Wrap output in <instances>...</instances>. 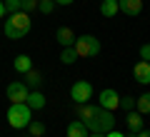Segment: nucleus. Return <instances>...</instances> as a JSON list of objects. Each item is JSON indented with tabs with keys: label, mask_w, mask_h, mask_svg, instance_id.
<instances>
[{
	"label": "nucleus",
	"mask_w": 150,
	"mask_h": 137,
	"mask_svg": "<svg viewBox=\"0 0 150 137\" xmlns=\"http://www.w3.org/2000/svg\"><path fill=\"white\" fill-rule=\"evenodd\" d=\"M33 27V20H30V13H13L10 18L5 20V35L10 37V40H20V37H25L28 32H30Z\"/></svg>",
	"instance_id": "nucleus-2"
},
{
	"label": "nucleus",
	"mask_w": 150,
	"mask_h": 137,
	"mask_svg": "<svg viewBox=\"0 0 150 137\" xmlns=\"http://www.w3.org/2000/svg\"><path fill=\"white\" fill-rule=\"evenodd\" d=\"M20 10H23V13L38 10V0H20Z\"/></svg>",
	"instance_id": "nucleus-22"
},
{
	"label": "nucleus",
	"mask_w": 150,
	"mask_h": 137,
	"mask_svg": "<svg viewBox=\"0 0 150 137\" xmlns=\"http://www.w3.org/2000/svg\"><path fill=\"white\" fill-rule=\"evenodd\" d=\"M73 48L78 53V58H95L100 53V40L95 35H80V37H75Z\"/></svg>",
	"instance_id": "nucleus-4"
},
{
	"label": "nucleus",
	"mask_w": 150,
	"mask_h": 137,
	"mask_svg": "<svg viewBox=\"0 0 150 137\" xmlns=\"http://www.w3.org/2000/svg\"><path fill=\"white\" fill-rule=\"evenodd\" d=\"M28 130H30V135H33V137H38V135H45V125H43V122H38V120H30Z\"/></svg>",
	"instance_id": "nucleus-19"
},
{
	"label": "nucleus",
	"mask_w": 150,
	"mask_h": 137,
	"mask_svg": "<svg viewBox=\"0 0 150 137\" xmlns=\"http://www.w3.org/2000/svg\"><path fill=\"white\" fill-rule=\"evenodd\" d=\"M3 18H5V3L0 0V20H3Z\"/></svg>",
	"instance_id": "nucleus-28"
},
{
	"label": "nucleus",
	"mask_w": 150,
	"mask_h": 137,
	"mask_svg": "<svg viewBox=\"0 0 150 137\" xmlns=\"http://www.w3.org/2000/svg\"><path fill=\"white\" fill-rule=\"evenodd\" d=\"M13 67H15L20 75L30 72V70H33V60H30V55H18V58L13 60Z\"/></svg>",
	"instance_id": "nucleus-13"
},
{
	"label": "nucleus",
	"mask_w": 150,
	"mask_h": 137,
	"mask_svg": "<svg viewBox=\"0 0 150 137\" xmlns=\"http://www.w3.org/2000/svg\"><path fill=\"white\" fill-rule=\"evenodd\" d=\"M105 137H125L123 132H115V130H110V132H105Z\"/></svg>",
	"instance_id": "nucleus-27"
},
{
	"label": "nucleus",
	"mask_w": 150,
	"mask_h": 137,
	"mask_svg": "<svg viewBox=\"0 0 150 137\" xmlns=\"http://www.w3.org/2000/svg\"><path fill=\"white\" fill-rule=\"evenodd\" d=\"M38 137H45V135H38Z\"/></svg>",
	"instance_id": "nucleus-30"
},
{
	"label": "nucleus",
	"mask_w": 150,
	"mask_h": 137,
	"mask_svg": "<svg viewBox=\"0 0 150 137\" xmlns=\"http://www.w3.org/2000/svg\"><path fill=\"white\" fill-rule=\"evenodd\" d=\"M78 117L88 127V132H103L105 135V132L115 130V117H112V112L103 110L100 105H90V102L78 105Z\"/></svg>",
	"instance_id": "nucleus-1"
},
{
	"label": "nucleus",
	"mask_w": 150,
	"mask_h": 137,
	"mask_svg": "<svg viewBox=\"0 0 150 137\" xmlns=\"http://www.w3.org/2000/svg\"><path fill=\"white\" fill-rule=\"evenodd\" d=\"M53 3H55V5H73L75 0H53Z\"/></svg>",
	"instance_id": "nucleus-26"
},
{
	"label": "nucleus",
	"mask_w": 150,
	"mask_h": 137,
	"mask_svg": "<svg viewBox=\"0 0 150 137\" xmlns=\"http://www.w3.org/2000/svg\"><path fill=\"white\" fill-rule=\"evenodd\" d=\"M38 10L43 13V15H48V13L55 10V3L53 0H38Z\"/></svg>",
	"instance_id": "nucleus-20"
},
{
	"label": "nucleus",
	"mask_w": 150,
	"mask_h": 137,
	"mask_svg": "<svg viewBox=\"0 0 150 137\" xmlns=\"http://www.w3.org/2000/svg\"><path fill=\"white\" fill-rule=\"evenodd\" d=\"M120 107H123L125 112H130V110H135V97H130V95H125V97H120Z\"/></svg>",
	"instance_id": "nucleus-21"
},
{
	"label": "nucleus",
	"mask_w": 150,
	"mask_h": 137,
	"mask_svg": "<svg viewBox=\"0 0 150 137\" xmlns=\"http://www.w3.org/2000/svg\"><path fill=\"white\" fill-rule=\"evenodd\" d=\"M25 85L30 90H38L40 85H43V75L38 72V70H30V72H25Z\"/></svg>",
	"instance_id": "nucleus-17"
},
{
	"label": "nucleus",
	"mask_w": 150,
	"mask_h": 137,
	"mask_svg": "<svg viewBox=\"0 0 150 137\" xmlns=\"http://www.w3.org/2000/svg\"><path fill=\"white\" fill-rule=\"evenodd\" d=\"M20 10V0H5V13H18Z\"/></svg>",
	"instance_id": "nucleus-23"
},
{
	"label": "nucleus",
	"mask_w": 150,
	"mask_h": 137,
	"mask_svg": "<svg viewBox=\"0 0 150 137\" xmlns=\"http://www.w3.org/2000/svg\"><path fill=\"white\" fill-rule=\"evenodd\" d=\"M25 105L30 107V110H43V107H45V95L40 92V90H30V95H28Z\"/></svg>",
	"instance_id": "nucleus-11"
},
{
	"label": "nucleus",
	"mask_w": 150,
	"mask_h": 137,
	"mask_svg": "<svg viewBox=\"0 0 150 137\" xmlns=\"http://www.w3.org/2000/svg\"><path fill=\"white\" fill-rule=\"evenodd\" d=\"M70 100L75 105H85V102L93 100V85L85 82V80H78V82L70 87Z\"/></svg>",
	"instance_id": "nucleus-5"
},
{
	"label": "nucleus",
	"mask_w": 150,
	"mask_h": 137,
	"mask_svg": "<svg viewBox=\"0 0 150 137\" xmlns=\"http://www.w3.org/2000/svg\"><path fill=\"white\" fill-rule=\"evenodd\" d=\"M133 77H135V82H140V85H150V63H145V60L135 63Z\"/></svg>",
	"instance_id": "nucleus-8"
},
{
	"label": "nucleus",
	"mask_w": 150,
	"mask_h": 137,
	"mask_svg": "<svg viewBox=\"0 0 150 137\" xmlns=\"http://www.w3.org/2000/svg\"><path fill=\"white\" fill-rule=\"evenodd\" d=\"M5 92H8V100H10V102H25L28 95H30V87H28L25 82H18V80H15V82L8 85Z\"/></svg>",
	"instance_id": "nucleus-7"
},
{
	"label": "nucleus",
	"mask_w": 150,
	"mask_h": 137,
	"mask_svg": "<svg viewBox=\"0 0 150 137\" xmlns=\"http://www.w3.org/2000/svg\"><path fill=\"white\" fill-rule=\"evenodd\" d=\"M90 135V132H88V127L83 125L80 120H73L68 125V137H88Z\"/></svg>",
	"instance_id": "nucleus-14"
},
{
	"label": "nucleus",
	"mask_w": 150,
	"mask_h": 137,
	"mask_svg": "<svg viewBox=\"0 0 150 137\" xmlns=\"http://www.w3.org/2000/svg\"><path fill=\"white\" fill-rule=\"evenodd\" d=\"M140 60H145V63H150V42H145V45H140Z\"/></svg>",
	"instance_id": "nucleus-24"
},
{
	"label": "nucleus",
	"mask_w": 150,
	"mask_h": 137,
	"mask_svg": "<svg viewBox=\"0 0 150 137\" xmlns=\"http://www.w3.org/2000/svg\"><path fill=\"white\" fill-rule=\"evenodd\" d=\"M88 137H105V135H103V132H90Z\"/></svg>",
	"instance_id": "nucleus-29"
},
{
	"label": "nucleus",
	"mask_w": 150,
	"mask_h": 137,
	"mask_svg": "<svg viewBox=\"0 0 150 137\" xmlns=\"http://www.w3.org/2000/svg\"><path fill=\"white\" fill-rule=\"evenodd\" d=\"M8 125L15 127V130H25L28 125H30L33 120V110L25 105V102H10V107H8Z\"/></svg>",
	"instance_id": "nucleus-3"
},
{
	"label": "nucleus",
	"mask_w": 150,
	"mask_h": 137,
	"mask_svg": "<svg viewBox=\"0 0 150 137\" xmlns=\"http://www.w3.org/2000/svg\"><path fill=\"white\" fill-rule=\"evenodd\" d=\"M98 105H100L103 110H110L112 112V110H118V107H120V95L112 87H105L100 95H98Z\"/></svg>",
	"instance_id": "nucleus-6"
},
{
	"label": "nucleus",
	"mask_w": 150,
	"mask_h": 137,
	"mask_svg": "<svg viewBox=\"0 0 150 137\" xmlns=\"http://www.w3.org/2000/svg\"><path fill=\"white\" fill-rule=\"evenodd\" d=\"M130 137H150V130H145V127H143V130H140V132H133V135H130Z\"/></svg>",
	"instance_id": "nucleus-25"
},
{
	"label": "nucleus",
	"mask_w": 150,
	"mask_h": 137,
	"mask_svg": "<svg viewBox=\"0 0 150 137\" xmlns=\"http://www.w3.org/2000/svg\"><path fill=\"white\" fill-rule=\"evenodd\" d=\"M125 120H128V127H130V132H140V130L145 127V120H143V115H140L138 110H130Z\"/></svg>",
	"instance_id": "nucleus-12"
},
{
	"label": "nucleus",
	"mask_w": 150,
	"mask_h": 137,
	"mask_svg": "<svg viewBox=\"0 0 150 137\" xmlns=\"http://www.w3.org/2000/svg\"><path fill=\"white\" fill-rule=\"evenodd\" d=\"M55 40H58L63 48H70V45L75 42V32L70 30L68 25H63V27H58V30H55Z\"/></svg>",
	"instance_id": "nucleus-10"
},
{
	"label": "nucleus",
	"mask_w": 150,
	"mask_h": 137,
	"mask_svg": "<svg viewBox=\"0 0 150 137\" xmlns=\"http://www.w3.org/2000/svg\"><path fill=\"white\" fill-rule=\"evenodd\" d=\"M118 0H103L100 3V15H105V18H115L118 15Z\"/></svg>",
	"instance_id": "nucleus-15"
},
{
	"label": "nucleus",
	"mask_w": 150,
	"mask_h": 137,
	"mask_svg": "<svg viewBox=\"0 0 150 137\" xmlns=\"http://www.w3.org/2000/svg\"><path fill=\"white\" fill-rule=\"evenodd\" d=\"M118 10L135 18V15L143 13V0H118Z\"/></svg>",
	"instance_id": "nucleus-9"
},
{
	"label": "nucleus",
	"mask_w": 150,
	"mask_h": 137,
	"mask_svg": "<svg viewBox=\"0 0 150 137\" xmlns=\"http://www.w3.org/2000/svg\"><path fill=\"white\" fill-rule=\"evenodd\" d=\"M75 60H78V53H75L73 45H70V48H63V53H60V63H63V65H73Z\"/></svg>",
	"instance_id": "nucleus-18"
},
{
	"label": "nucleus",
	"mask_w": 150,
	"mask_h": 137,
	"mask_svg": "<svg viewBox=\"0 0 150 137\" xmlns=\"http://www.w3.org/2000/svg\"><path fill=\"white\" fill-rule=\"evenodd\" d=\"M135 110L140 115H150V92H143L140 97H135Z\"/></svg>",
	"instance_id": "nucleus-16"
}]
</instances>
